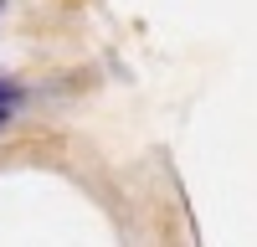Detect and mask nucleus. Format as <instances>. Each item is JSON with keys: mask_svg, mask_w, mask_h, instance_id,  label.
Here are the masks:
<instances>
[{"mask_svg": "<svg viewBox=\"0 0 257 247\" xmlns=\"http://www.w3.org/2000/svg\"><path fill=\"white\" fill-rule=\"evenodd\" d=\"M6 113H11V82H0V124H6Z\"/></svg>", "mask_w": 257, "mask_h": 247, "instance_id": "1", "label": "nucleus"}, {"mask_svg": "<svg viewBox=\"0 0 257 247\" xmlns=\"http://www.w3.org/2000/svg\"><path fill=\"white\" fill-rule=\"evenodd\" d=\"M0 6H6V0H0Z\"/></svg>", "mask_w": 257, "mask_h": 247, "instance_id": "2", "label": "nucleus"}]
</instances>
